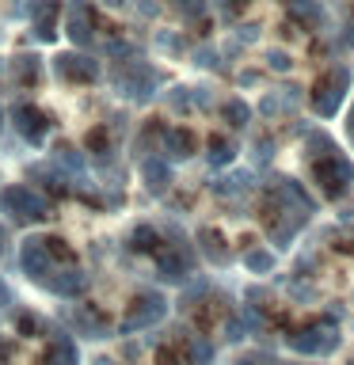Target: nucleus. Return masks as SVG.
<instances>
[{"label":"nucleus","mask_w":354,"mask_h":365,"mask_svg":"<svg viewBox=\"0 0 354 365\" xmlns=\"http://www.w3.org/2000/svg\"><path fill=\"white\" fill-rule=\"evenodd\" d=\"M0 205L11 213V217H46V198L39 190H31V187H8L4 194H0Z\"/></svg>","instance_id":"f257e3e1"},{"label":"nucleus","mask_w":354,"mask_h":365,"mask_svg":"<svg viewBox=\"0 0 354 365\" xmlns=\"http://www.w3.org/2000/svg\"><path fill=\"white\" fill-rule=\"evenodd\" d=\"M23 270H27V278H46V274L54 270V255H50V247H46V240H27L23 244Z\"/></svg>","instance_id":"f03ea898"},{"label":"nucleus","mask_w":354,"mask_h":365,"mask_svg":"<svg viewBox=\"0 0 354 365\" xmlns=\"http://www.w3.org/2000/svg\"><path fill=\"white\" fill-rule=\"evenodd\" d=\"M141 175H145V187L153 190V194H164L168 182H171V168H168V160L156 156V160H145Z\"/></svg>","instance_id":"7ed1b4c3"},{"label":"nucleus","mask_w":354,"mask_h":365,"mask_svg":"<svg viewBox=\"0 0 354 365\" xmlns=\"http://www.w3.org/2000/svg\"><path fill=\"white\" fill-rule=\"evenodd\" d=\"M16 118H19V130L39 141L42 130H46V125H42V114H39V110H31V107H19V110H16Z\"/></svg>","instance_id":"20e7f679"},{"label":"nucleus","mask_w":354,"mask_h":365,"mask_svg":"<svg viewBox=\"0 0 354 365\" xmlns=\"http://www.w3.org/2000/svg\"><path fill=\"white\" fill-rule=\"evenodd\" d=\"M50 289H54V293H65V297H73V293H80V289H84V274H76V270H65L61 278H54V282H50Z\"/></svg>","instance_id":"39448f33"},{"label":"nucleus","mask_w":354,"mask_h":365,"mask_svg":"<svg viewBox=\"0 0 354 365\" xmlns=\"http://www.w3.org/2000/svg\"><path fill=\"white\" fill-rule=\"evenodd\" d=\"M168 148H171V156H183L187 160L191 153H194V137L191 133H183V130H168Z\"/></svg>","instance_id":"423d86ee"},{"label":"nucleus","mask_w":354,"mask_h":365,"mask_svg":"<svg viewBox=\"0 0 354 365\" xmlns=\"http://www.w3.org/2000/svg\"><path fill=\"white\" fill-rule=\"evenodd\" d=\"M187 350H191V365H206L213 358V342H206V339H191Z\"/></svg>","instance_id":"0eeeda50"},{"label":"nucleus","mask_w":354,"mask_h":365,"mask_svg":"<svg viewBox=\"0 0 354 365\" xmlns=\"http://www.w3.org/2000/svg\"><path fill=\"white\" fill-rule=\"evenodd\" d=\"M210 160L213 164H228V160H233V148H228L225 141H213L210 145Z\"/></svg>","instance_id":"6e6552de"},{"label":"nucleus","mask_w":354,"mask_h":365,"mask_svg":"<svg viewBox=\"0 0 354 365\" xmlns=\"http://www.w3.org/2000/svg\"><path fill=\"white\" fill-rule=\"evenodd\" d=\"M244 262H248L251 270H267L270 262H274V255H267V251H251V255H248Z\"/></svg>","instance_id":"1a4fd4ad"},{"label":"nucleus","mask_w":354,"mask_h":365,"mask_svg":"<svg viewBox=\"0 0 354 365\" xmlns=\"http://www.w3.org/2000/svg\"><path fill=\"white\" fill-rule=\"evenodd\" d=\"M225 118L233 122V125H244V122H248V107H240V103H228V107H225Z\"/></svg>","instance_id":"9d476101"},{"label":"nucleus","mask_w":354,"mask_h":365,"mask_svg":"<svg viewBox=\"0 0 354 365\" xmlns=\"http://www.w3.org/2000/svg\"><path fill=\"white\" fill-rule=\"evenodd\" d=\"M236 365H256V361H236Z\"/></svg>","instance_id":"9b49d317"}]
</instances>
